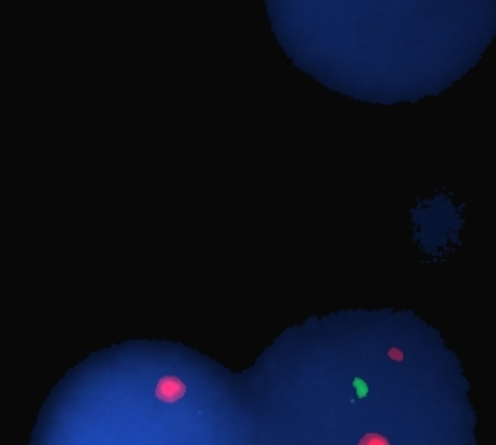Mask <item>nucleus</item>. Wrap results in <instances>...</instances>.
<instances>
[{"mask_svg":"<svg viewBox=\"0 0 496 445\" xmlns=\"http://www.w3.org/2000/svg\"><path fill=\"white\" fill-rule=\"evenodd\" d=\"M186 395V384L175 374H165L157 379L155 384V397L165 404L179 403L180 399Z\"/></svg>","mask_w":496,"mask_h":445,"instance_id":"obj_1","label":"nucleus"},{"mask_svg":"<svg viewBox=\"0 0 496 445\" xmlns=\"http://www.w3.org/2000/svg\"><path fill=\"white\" fill-rule=\"evenodd\" d=\"M358 445H390V439L382 434H376V431H368L358 439Z\"/></svg>","mask_w":496,"mask_h":445,"instance_id":"obj_2","label":"nucleus"},{"mask_svg":"<svg viewBox=\"0 0 496 445\" xmlns=\"http://www.w3.org/2000/svg\"><path fill=\"white\" fill-rule=\"evenodd\" d=\"M353 387L357 389V397L358 399H365L366 395H368V387H366L365 379H361V377H355V379H353Z\"/></svg>","mask_w":496,"mask_h":445,"instance_id":"obj_3","label":"nucleus"},{"mask_svg":"<svg viewBox=\"0 0 496 445\" xmlns=\"http://www.w3.org/2000/svg\"><path fill=\"white\" fill-rule=\"evenodd\" d=\"M388 358L393 360V362H403L405 355H403V350L398 349V347H392V349L388 350Z\"/></svg>","mask_w":496,"mask_h":445,"instance_id":"obj_4","label":"nucleus"}]
</instances>
